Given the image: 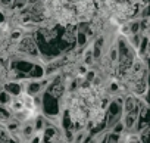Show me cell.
<instances>
[{
  "label": "cell",
  "mask_w": 150,
  "mask_h": 143,
  "mask_svg": "<svg viewBox=\"0 0 150 143\" xmlns=\"http://www.w3.org/2000/svg\"><path fill=\"white\" fill-rule=\"evenodd\" d=\"M41 99H43V100H41L43 109H44V112H46L47 115L53 117V115H56V114L59 112V103H57V99H56V97H53V96L49 95V93H44Z\"/></svg>",
  "instance_id": "6da1fadb"
},
{
  "label": "cell",
  "mask_w": 150,
  "mask_h": 143,
  "mask_svg": "<svg viewBox=\"0 0 150 143\" xmlns=\"http://www.w3.org/2000/svg\"><path fill=\"white\" fill-rule=\"evenodd\" d=\"M19 50H21L22 53H27V55L38 56V50H37L35 41H34V38H31V37H25V38L21 40V43H19Z\"/></svg>",
  "instance_id": "7a4b0ae2"
},
{
  "label": "cell",
  "mask_w": 150,
  "mask_h": 143,
  "mask_svg": "<svg viewBox=\"0 0 150 143\" xmlns=\"http://www.w3.org/2000/svg\"><path fill=\"white\" fill-rule=\"evenodd\" d=\"M5 92L9 96H19L22 93V86L19 83H9L5 86Z\"/></svg>",
  "instance_id": "3957f363"
},
{
  "label": "cell",
  "mask_w": 150,
  "mask_h": 143,
  "mask_svg": "<svg viewBox=\"0 0 150 143\" xmlns=\"http://www.w3.org/2000/svg\"><path fill=\"white\" fill-rule=\"evenodd\" d=\"M47 83L44 81V83H37V81H33V83H30L28 84V87H27V92L31 95V96H34L35 93H40V90L43 89V86H46Z\"/></svg>",
  "instance_id": "277c9868"
},
{
  "label": "cell",
  "mask_w": 150,
  "mask_h": 143,
  "mask_svg": "<svg viewBox=\"0 0 150 143\" xmlns=\"http://www.w3.org/2000/svg\"><path fill=\"white\" fill-rule=\"evenodd\" d=\"M43 75H44V69H43V66L34 63V66H33V69L30 71L28 77H31V78H41Z\"/></svg>",
  "instance_id": "5b68a950"
},
{
  "label": "cell",
  "mask_w": 150,
  "mask_h": 143,
  "mask_svg": "<svg viewBox=\"0 0 150 143\" xmlns=\"http://www.w3.org/2000/svg\"><path fill=\"white\" fill-rule=\"evenodd\" d=\"M75 38H77V43H78L80 46H84L86 41H87V37H86V33H84V31H78L77 36H75Z\"/></svg>",
  "instance_id": "8992f818"
},
{
  "label": "cell",
  "mask_w": 150,
  "mask_h": 143,
  "mask_svg": "<svg viewBox=\"0 0 150 143\" xmlns=\"http://www.w3.org/2000/svg\"><path fill=\"white\" fill-rule=\"evenodd\" d=\"M102 44H103V38H99V40L94 43V53H93V56H94V58H99V56H100Z\"/></svg>",
  "instance_id": "52a82bcc"
},
{
  "label": "cell",
  "mask_w": 150,
  "mask_h": 143,
  "mask_svg": "<svg viewBox=\"0 0 150 143\" xmlns=\"http://www.w3.org/2000/svg\"><path fill=\"white\" fill-rule=\"evenodd\" d=\"M11 102V96L6 93V92H2L0 93V103L5 105V103H9Z\"/></svg>",
  "instance_id": "ba28073f"
},
{
  "label": "cell",
  "mask_w": 150,
  "mask_h": 143,
  "mask_svg": "<svg viewBox=\"0 0 150 143\" xmlns=\"http://www.w3.org/2000/svg\"><path fill=\"white\" fill-rule=\"evenodd\" d=\"M0 118H9V111L3 109L2 106H0Z\"/></svg>",
  "instance_id": "9c48e42d"
},
{
  "label": "cell",
  "mask_w": 150,
  "mask_h": 143,
  "mask_svg": "<svg viewBox=\"0 0 150 143\" xmlns=\"http://www.w3.org/2000/svg\"><path fill=\"white\" fill-rule=\"evenodd\" d=\"M84 139V134L81 133V134H78L77 137H75V143H81V140Z\"/></svg>",
  "instance_id": "30bf717a"
},
{
  "label": "cell",
  "mask_w": 150,
  "mask_h": 143,
  "mask_svg": "<svg viewBox=\"0 0 150 143\" xmlns=\"http://www.w3.org/2000/svg\"><path fill=\"white\" fill-rule=\"evenodd\" d=\"M13 2V0H0V3H2L3 6H8V5H11Z\"/></svg>",
  "instance_id": "8fae6325"
},
{
  "label": "cell",
  "mask_w": 150,
  "mask_h": 143,
  "mask_svg": "<svg viewBox=\"0 0 150 143\" xmlns=\"http://www.w3.org/2000/svg\"><path fill=\"white\" fill-rule=\"evenodd\" d=\"M31 131H33V127H31V125L25 127V130H24V133H25V134H31Z\"/></svg>",
  "instance_id": "7c38bea8"
},
{
  "label": "cell",
  "mask_w": 150,
  "mask_h": 143,
  "mask_svg": "<svg viewBox=\"0 0 150 143\" xmlns=\"http://www.w3.org/2000/svg\"><path fill=\"white\" fill-rule=\"evenodd\" d=\"M3 21H5V18H3V15H2V14H0V22H3Z\"/></svg>",
  "instance_id": "4fadbf2b"
},
{
  "label": "cell",
  "mask_w": 150,
  "mask_h": 143,
  "mask_svg": "<svg viewBox=\"0 0 150 143\" xmlns=\"http://www.w3.org/2000/svg\"><path fill=\"white\" fill-rule=\"evenodd\" d=\"M91 143H94V142H91Z\"/></svg>",
  "instance_id": "5bb4252c"
}]
</instances>
